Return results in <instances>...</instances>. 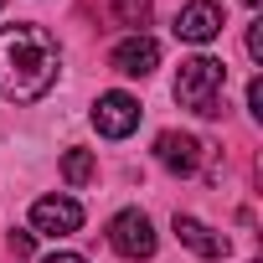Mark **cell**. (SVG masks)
Returning <instances> with one entry per match:
<instances>
[{"label":"cell","instance_id":"15","mask_svg":"<svg viewBox=\"0 0 263 263\" xmlns=\"http://www.w3.org/2000/svg\"><path fill=\"white\" fill-rule=\"evenodd\" d=\"M42 263H88V258H78V253H52V258H42Z\"/></svg>","mask_w":263,"mask_h":263},{"label":"cell","instance_id":"10","mask_svg":"<svg viewBox=\"0 0 263 263\" xmlns=\"http://www.w3.org/2000/svg\"><path fill=\"white\" fill-rule=\"evenodd\" d=\"M93 171H98V165H93L88 150H67V155H62V181H67V186H88Z\"/></svg>","mask_w":263,"mask_h":263},{"label":"cell","instance_id":"6","mask_svg":"<svg viewBox=\"0 0 263 263\" xmlns=\"http://www.w3.org/2000/svg\"><path fill=\"white\" fill-rule=\"evenodd\" d=\"M108 62H114V72H124V78H150V72L160 67V42L145 36V31H135V36H124V42L108 52Z\"/></svg>","mask_w":263,"mask_h":263},{"label":"cell","instance_id":"3","mask_svg":"<svg viewBox=\"0 0 263 263\" xmlns=\"http://www.w3.org/2000/svg\"><path fill=\"white\" fill-rule=\"evenodd\" d=\"M108 242H114V253L119 258H155V227H150V217L140 212V206H129V212H119L114 222H108Z\"/></svg>","mask_w":263,"mask_h":263},{"label":"cell","instance_id":"16","mask_svg":"<svg viewBox=\"0 0 263 263\" xmlns=\"http://www.w3.org/2000/svg\"><path fill=\"white\" fill-rule=\"evenodd\" d=\"M242 6H258V0H242Z\"/></svg>","mask_w":263,"mask_h":263},{"label":"cell","instance_id":"4","mask_svg":"<svg viewBox=\"0 0 263 263\" xmlns=\"http://www.w3.org/2000/svg\"><path fill=\"white\" fill-rule=\"evenodd\" d=\"M93 124H98L103 140L135 135V129H140V98H129V93H98V103H93Z\"/></svg>","mask_w":263,"mask_h":263},{"label":"cell","instance_id":"11","mask_svg":"<svg viewBox=\"0 0 263 263\" xmlns=\"http://www.w3.org/2000/svg\"><path fill=\"white\" fill-rule=\"evenodd\" d=\"M114 16H119V26H145L150 21V0H114Z\"/></svg>","mask_w":263,"mask_h":263},{"label":"cell","instance_id":"7","mask_svg":"<svg viewBox=\"0 0 263 263\" xmlns=\"http://www.w3.org/2000/svg\"><path fill=\"white\" fill-rule=\"evenodd\" d=\"M201 155H206V145L196 135H181V129H165V135L155 140V160L165 171H176V176H196L201 171Z\"/></svg>","mask_w":263,"mask_h":263},{"label":"cell","instance_id":"1","mask_svg":"<svg viewBox=\"0 0 263 263\" xmlns=\"http://www.w3.org/2000/svg\"><path fill=\"white\" fill-rule=\"evenodd\" d=\"M57 42L47 36V26L36 21H16L0 31V93L11 103H31L57 83Z\"/></svg>","mask_w":263,"mask_h":263},{"label":"cell","instance_id":"9","mask_svg":"<svg viewBox=\"0 0 263 263\" xmlns=\"http://www.w3.org/2000/svg\"><path fill=\"white\" fill-rule=\"evenodd\" d=\"M176 237H181L191 253H201V258H227V237H222V232H212L206 222L186 217V212H176Z\"/></svg>","mask_w":263,"mask_h":263},{"label":"cell","instance_id":"14","mask_svg":"<svg viewBox=\"0 0 263 263\" xmlns=\"http://www.w3.org/2000/svg\"><path fill=\"white\" fill-rule=\"evenodd\" d=\"M248 108H253V114H258V119H263V83H258V78H253V83H248Z\"/></svg>","mask_w":263,"mask_h":263},{"label":"cell","instance_id":"8","mask_svg":"<svg viewBox=\"0 0 263 263\" xmlns=\"http://www.w3.org/2000/svg\"><path fill=\"white\" fill-rule=\"evenodd\" d=\"M31 227L47 232V237H67V232L83 227V206H78L72 196H42V201L31 206Z\"/></svg>","mask_w":263,"mask_h":263},{"label":"cell","instance_id":"5","mask_svg":"<svg viewBox=\"0 0 263 263\" xmlns=\"http://www.w3.org/2000/svg\"><path fill=\"white\" fill-rule=\"evenodd\" d=\"M222 26H227V21H222V6H217V0H191V6H181V16H176V36L191 42V47L217 42Z\"/></svg>","mask_w":263,"mask_h":263},{"label":"cell","instance_id":"2","mask_svg":"<svg viewBox=\"0 0 263 263\" xmlns=\"http://www.w3.org/2000/svg\"><path fill=\"white\" fill-rule=\"evenodd\" d=\"M222 93H227V67L217 57H186L181 72H176V103L201 114V119H217L222 114Z\"/></svg>","mask_w":263,"mask_h":263},{"label":"cell","instance_id":"17","mask_svg":"<svg viewBox=\"0 0 263 263\" xmlns=\"http://www.w3.org/2000/svg\"><path fill=\"white\" fill-rule=\"evenodd\" d=\"M0 6H6V0H0Z\"/></svg>","mask_w":263,"mask_h":263},{"label":"cell","instance_id":"12","mask_svg":"<svg viewBox=\"0 0 263 263\" xmlns=\"http://www.w3.org/2000/svg\"><path fill=\"white\" fill-rule=\"evenodd\" d=\"M248 57H253V62L263 67V26H258V21L248 26Z\"/></svg>","mask_w":263,"mask_h":263},{"label":"cell","instance_id":"13","mask_svg":"<svg viewBox=\"0 0 263 263\" xmlns=\"http://www.w3.org/2000/svg\"><path fill=\"white\" fill-rule=\"evenodd\" d=\"M11 253H16V258H31V253H36L31 232H16V227H11Z\"/></svg>","mask_w":263,"mask_h":263}]
</instances>
